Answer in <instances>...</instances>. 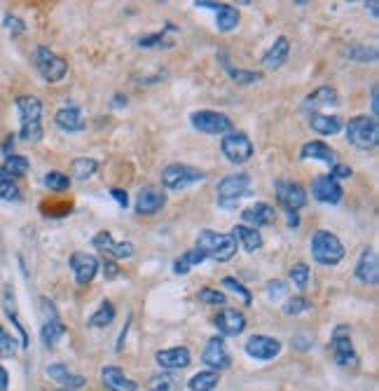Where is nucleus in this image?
Here are the masks:
<instances>
[{
	"mask_svg": "<svg viewBox=\"0 0 379 391\" xmlns=\"http://www.w3.org/2000/svg\"><path fill=\"white\" fill-rule=\"evenodd\" d=\"M17 111L22 118V129H19V138L26 143H38L43 138V104L36 97H19L17 99Z\"/></svg>",
	"mask_w": 379,
	"mask_h": 391,
	"instance_id": "f257e3e1",
	"label": "nucleus"
},
{
	"mask_svg": "<svg viewBox=\"0 0 379 391\" xmlns=\"http://www.w3.org/2000/svg\"><path fill=\"white\" fill-rule=\"evenodd\" d=\"M197 248L206 258H214L218 262H228L235 258L237 253V239L232 234L214 232V230H202L197 234Z\"/></svg>",
	"mask_w": 379,
	"mask_h": 391,
	"instance_id": "f03ea898",
	"label": "nucleus"
},
{
	"mask_svg": "<svg viewBox=\"0 0 379 391\" xmlns=\"http://www.w3.org/2000/svg\"><path fill=\"white\" fill-rule=\"evenodd\" d=\"M33 66H36V71L40 73V78L50 85L61 83V80L66 78V73H68L66 59H61L59 54H54L45 45H38L36 52H33Z\"/></svg>",
	"mask_w": 379,
	"mask_h": 391,
	"instance_id": "7ed1b4c3",
	"label": "nucleus"
},
{
	"mask_svg": "<svg viewBox=\"0 0 379 391\" xmlns=\"http://www.w3.org/2000/svg\"><path fill=\"white\" fill-rule=\"evenodd\" d=\"M311 255H314V260L318 265L332 267V265H337V262H342L344 244L337 234H332L328 230H318L314 237H311Z\"/></svg>",
	"mask_w": 379,
	"mask_h": 391,
	"instance_id": "20e7f679",
	"label": "nucleus"
},
{
	"mask_svg": "<svg viewBox=\"0 0 379 391\" xmlns=\"http://www.w3.org/2000/svg\"><path fill=\"white\" fill-rule=\"evenodd\" d=\"M347 138L349 143L358 148V150H370V148L377 145L379 141V125L375 118L368 115H358L354 120H349L347 125Z\"/></svg>",
	"mask_w": 379,
	"mask_h": 391,
	"instance_id": "39448f33",
	"label": "nucleus"
},
{
	"mask_svg": "<svg viewBox=\"0 0 379 391\" xmlns=\"http://www.w3.org/2000/svg\"><path fill=\"white\" fill-rule=\"evenodd\" d=\"M218 201L221 206H235L241 197H248L251 192V178L248 173H230L225 176L216 187Z\"/></svg>",
	"mask_w": 379,
	"mask_h": 391,
	"instance_id": "423d86ee",
	"label": "nucleus"
},
{
	"mask_svg": "<svg viewBox=\"0 0 379 391\" xmlns=\"http://www.w3.org/2000/svg\"><path fill=\"white\" fill-rule=\"evenodd\" d=\"M206 178V173L202 169H195V166L188 164H169L162 171V185L169 187V190H185V187L202 183Z\"/></svg>",
	"mask_w": 379,
	"mask_h": 391,
	"instance_id": "0eeeda50",
	"label": "nucleus"
},
{
	"mask_svg": "<svg viewBox=\"0 0 379 391\" xmlns=\"http://www.w3.org/2000/svg\"><path fill=\"white\" fill-rule=\"evenodd\" d=\"M190 122L197 131L211 134V136H218V134H230L232 131V120L223 113L216 111H197L190 115Z\"/></svg>",
	"mask_w": 379,
	"mask_h": 391,
	"instance_id": "6e6552de",
	"label": "nucleus"
},
{
	"mask_svg": "<svg viewBox=\"0 0 379 391\" xmlns=\"http://www.w3.org/2000/svg\"><path fill=\"white\" fill-rule=\"evenodd\" d=\"M221 148H223V155L232 162V164H246V162L253 157L251 138L246 136V134H241V131L225 134Z\"/></svg>",
	"mask_w": 379,
	"mask_h": 391,
	"instance_id": "1a4fd4ad",
	"label": "nucleus"
},
{
	"mask_svg": "<svg viewBox=\"0 0 379 391\" xmlns=\"http://www.w3.org/2000/svg\"><path fill=\"white\" fill-rule=\"evenodd\" d=\"M276 199L288 213H295L307 204V190L300 183H295V180L281 178L276 180Z\"/></svg>",
	"mask_w": 379,
	"mask_h": 391,
	"instance_id": "9d476101",
	"label": "nucleus"
},
{
	"mask_svg": "<svg viewBox=\"0 0 379 391\" xmlns=\"http://www.w3.org/2000/svg\"><path fill=\"white\" fill-rule=\"evenodd\" d=\"M43 328H40V340L45 347H54L59 340L66 335V326L59 319L54 305L50 300H43Z\"/></svg>",
	"mask_w": 379,
	"mask_h": 391,
	"instance_id": "9b49d317",
	"label": "nucleus"
},
{
	"mask_svg": "<svg viewBox=\"0 0 379 391\" xmlns=\"http://www.w3.org/2000/svg\"><path fill=\"white\" fill-rule=\"evenodd\" d=\"M332 356H335V363L342 368H354L358 363V356L354 352V345H351V335L347 326H337L335 333H332Z\"/></svg>",
	"mask_w": 379,
	"mask_h": 391,
	"instance_id": "f8f14e48",
	"label": "nucleus"
},
{
	"mask_svg": "<svg viewBox=\"0 0 379 391\" xmlns=\"http://www.w3.org/2000/svg\"><path fill=\"white\" fill-rule=\"evenodd\" d=\"M98 260L96 255L91 253H84V251H75L70 255V269L73 274H75V281L80 286H87L94 281V276L98 274Z\"/></svg>",
	"mask_w": 379,
	"mask_h": 391,
	"instance_id": "ddd939ff",
	"label": "nucleus"
},
{
	"mask_svg": "<svg viewBox=\"0 0 379 391\" xmlns=\"http://www.w3.org/2000/svg\"><path fill=\"white\" fill-rule=\"evenodd\" d=\"M246 354L251 356V359H258V361H269L274 359V356H278V352H281V342L269 338V335H253V338H248V342L244 345Z\"/></svg>",
	"mask_w": 379,
	"mask_h": 391,
	"instance_id": "4468645a",
	"label": "nucleus"
},
{
	"mask_svg": "<svg viewBox=\"0 0 379 391\" xmlns=\"http://www.w3.org/2000/svg\"><path fill=\"white\" fill-rule=\"evenodd\" d=\"M164 204H166V194L157 185L141 187V192L136 197V211L141 215H155L157 211H162Z\"/></svg>",
	"mask_w": 379,
	"mask_h": 391,
	"instance_id": "2eb2a0df",
	"label": "nucleus"
},
{
	"mask_svg": "<svg viewBox=\"0 0 379 391\" xmlns=\"http://www.w3.org/2000/svg\"><path fill=\"white\" fill-rule=\"evenodd\" d=\"M330 106H340V94H337L332 87H318L316 92H311L302 104V111L307 115H314V113H321L323 108Z\"/></svg>",
	"mask_w": 379,
	"mask_h": 391,
	"instance_id": "dca6fc26",
	"label": "nucleus"
},
{
	"mask_svg": "<svg viewBox=\"0 0 379 391\" xmlns=\"http://www.w3.org/2000/svg\"><path fill=\"white\" fill-rule=\"evenodd\" d=\"M94 246L98 248V251H103L105 255H112V258H117V260L131 258V255H134V251H136V246L131 244V241H122V244H117L108 230H103V232L96 234V237H94Z\"/></svg>",
	"mask_w": 379,
	"mask_h": 391,
	"instance_id": "f3484780",
	"label": "nucleus"
},
{
	"mask_svg": "<svg viewBox=\"0 0 379 391\" xmlns=\"http://www.w3.org/2000/svg\"><path fill=\"white\" fill-rule=\"evenodd\" d=\"M311 194H314L316 201H323V204H337L342 199L344 190L332 176H318L311 183Z\"/></svg>",
	"mask_w": 379,
	"mask_h": 391,
	"instance_id": "a211bd4d",
	"label": "nucleus"
},
{
	"mask_svg": "<svg viewBox=\"0 0 379 391\" xmlns=\"http://www.w3.org/2000/svg\"><path fill=\"white\" fill-rule=\"evenodd\" d=\"M202 361L206 363L209 368L214 370H223L230 366V352H228V345H225L223 338H211L209 342H206V349L202 354Z\"/></svg>",
	"mask_w": 379,
	"mask_h": 391,
	"instance_id": "6ab92c4d",
	"label": "nucleus"
},
{
	"mask_svg": "<svg viewBox=\"0 0 379 391\" xmlns=\"http://www.w3.org/2000/svg\"><path fill=\"white\" fill-rule=\"evenodd\" d=\"M356 276L358 281L368 286H377L379 281V258L375 253V248H365L361 253V258L356 262Z\"/></svg>",
	"mask_w": 379,
	"mask_h": 391,
	"instance_id": "aec40b11",
	"label": "nucleus"
},
{
	"mask_svg": "<svg viewBox=\"0 0 379 391\" xmlns=\"http://www.w3.org/2000/svg\"><path fill=\"white\" fill-rule=\"evenodd\" d=\"M216 328L225 338H237L246 328V316L241 312H237V309H223V312L216 316Z\"/></svg>",
	"mask_w": 379,
	"mask_h": 391,
	"instance_id": "412c9836",
	"label": "nucleus"
},
{
	"mask_svg": "<svg viewBox=\"0 0 379 391\" xmlns=\"http://www.w3.org/2000/svg\"><path fill=\"white\" fill-rule=\"evenodd\" d=\"M241 218H244L246 225L253 227V230H260V227H267V225H272V222L276 220V213H274V208H272L269 204L258 201V204L244 208Z\"/></svg>",
	"mask_w": 379,
	"mask_h": 391,
	"instance_id": "4be33fe9",
	"label": "nucleus"
},
{
	"mask_svg": "<svg viewBox=\"0 0 379 391\" xmlns=\"http://www.w3.org/2000/svg\"><path fill=\"white\" fill-rule=\"evenodd\" d=\"M159 368L166 370H181L190 366V352L185 347H171V349H159L155 354Z\"/></svg>",
	"mask_w": 379,
	"mask_h": 391,
	"instance_id": "5701e85b",
	"label": "nucleus"
},
{
	"mask_svg": "<svg viewBox=\"0 0 379 391\" xmlns=\"http://www.w3.org/2000/svg\"><path fill=\"white\" fill-rule=\"evenodd\" d=\"M54 122L59 129L66 134H75V131L84 129V120H82V113H80L77 106H64L54 115Z\"/></svg>",
	"mask_w": 379,
	"mask_h": 391,
	"instance_id": "b1692460",
	"label": "nucleus"
},
{
	"mask_svg": "<svg viewBox=\"0 0 379 391\" xmlns=\"http://www.w3.org/2000/svg\"><path fill=\"white\" fill-rule=\"evenodd\" d=\"M101 380L103 387L110 391H136V382L129 380L117 366H105L101 370Z\"/></svg>",
	"mask_w": 379,
	"mask_h": 391,
	"instance_id": "393cba45",
	"label": "nucleus"
},
{
	"mask_svg": "<svg viewBox=\"0 0 379 391\" xmlns=\"http://www.w3.org/2000/svg\"><path fill=\"white\" fill-rule=\"evenodd\" d=\"M300 157L302 159H318V162H323V164H330V166L337 164L335 150H332L330 145H325L323 141H309V143H304L302 150H300Z\"/></svg>",
	"mask_w": 379,
	"mask_h": 391,
	"instance_id": "a878e982",
	"label": "nucleus"
},
{
	"mask_svg": "<svg viewBox=\"0 0 379 391\" xmlns=\"http://www.w3.org/2000/svg\"><path fill=\"white\" fill-rule=\"evenodd\" d=\"M288 54H290V43H288V38H285V36H278V38L274 40V45H272L269 50H267V54L262 57V64L267 66V69L276 71V69H281V66L285 64Z\"/></svg>",
	"mask_w": 379,
	"mask_h": 391,
	"instance_id": "bb28decb",
	"label": "nucleus"
},
{
	"mask_svg": "<svg viewBox=\"0 0 379 391\" xmlns=\"http://www.w3.org/2000/svg\"><path fill=\"white\" fill-rule=\"evenodd\" d=\"M309 127L321 136H332V134L342 131V118L340 115H325V113H314L309 115Z\"/></svg>",
	"mask_w": 379,
	"mask_h": 391,
	"instance_id": "cd10ccee",
	"label": "nucleus"
},
{
	"mask_svg": "<svg viewBox=\"0 0 379 391\" xmlns=\"http://www.w3.org/2000/svg\"><path fill=\"white\" fill-rule=\"evenodd\" d=\"M47 375H50L54 382L64 384V387L68 389V391H73V389H82L84 382H87L82 375H73L70 370L64 366V363H52V366L47 368Z\"/></svg>",
	"mask_w": 379,
	"mask_h": 391,
	"instance_id": "c85d7f7f",
	"label": "nucleus"
},
{
	"mask_svg": "<svg viewBox=\"0 0 379 391\" xmlns=\"http://www.w3.org/2000/svg\"><path fill=\"white\" fill-rule=\"evenodd\" d=\"M232 237H235L237 241H241V246L248 253H255L262 248V234L258 230H253V227H248V225H237L235 230H232Z\"/></svg>",
	"mask_w": 379,
	"mask_h": 391,
	"instance_id": "c756f323",
	"label": "nucleus"
},
{
	"mask_svg": "<svg viewBox=\"0 0 379 391\" xmlns=\"http://www.w3.org/2000/svg\"><path fill=\"white\" fill-rule=\"evenodd\" d=\"M344 57L349 59V62H358V64H372L377 62V47L375 45H361V43H354V45H347L342 50Z\"/></svg>",
	"mask_w": 379,
	"mask_h": 391,
	"instance_id": "7c9ffc66",
	"label": "nucleus"
},
{
	"mask_svg": "<svg viewBox=\"0 0 379 391\" xmlns=\"http://www.w3.org/2000/svg\"><path fill=\"white\" fill-rule=\"evenodd\" d=\"M237 24H239V10L232 8V5H228V3H223L221 10H218V19H216L218 31L230 33L237 29Z\"/></svg>",
	"mask_w": 379,
	"mask_h": 391,
	"instance_id": "2f4dec72",
	"label": "nucleus"
},
{
	"mask_svg": "<svg viewBox=\"0 0 379 391\" xmlns=\"http://www.w3.org/2000/svg\"><path fill=\"white\" fill-rule=\"evenodd\" d=\"M218 382H221V377H218L216 370H204V373H197L192 377L188 387L190 391H214L218 387Z\"/></svg>",
	"mask_w": 379,
	"mask_h": 391,
	"instance_id": "473e14b6",
	"label": "nucleus"
},
{
	"mask_svg": "<svg viewBox=\"0 0 379 391\" xmlns=\"http://www.w3.org/2000/svg\"><path fill=\"white\" fill-rule=\"evenodd\" d=\"M204 260H206V255L199 251V248H190V251H185L181 258L174 262V272L176 274H188L190 267H195V265H199V262H204Z\"/></svg>",
	"mask_w": 379,
	"mask_h": 391,
	"instance_id": "72a5a7b5",
	"label": "nucleus"
},
{
	"mask_svg": "<svg viewBox=\"0 0 379 391\" xmlns=\"http://www.w3.org/2000/svg\"><path fill=\"white\" fill-rule=\"evenodd\" d=\"M112 321H115V307H112V302L103 300L101 307H98L96 312L91 314L89 326L91 328H103V326H110Z\"/></svg>",
	"mask_w": 379,
	"mask_h": 391,
	"instance_id": "f704fd0d",
	"label": "nucleus"
},
{
	"mask_svg": "<svg viewBox=\"0 0 379 391\" xmlns=\"http://www.w3.org/2000/svg\"><path fill=\"white\" fill-rule=\"evenodd\" d=\"M73 176L77 180H87L89 176H94V171L98 169V162L91 159V157H77L73 159Z\"/></svg>",
	"mask_w": 379,
	"mask_h": 391,
	"instance_id": "c9c22d12",
	"label": "nucleus"
},
{
	"mask_svg": "<svg viewBox=\"0 0 379 391\" xmlns=\"http://www.w3.org/2000/svg\"><path fill=\"white\" fill-rule=\"evenodd\" d=\"M3 169L8 171L12 178H19L29 171V159H26L24 155H8V157H5Z\"/></svg>",
	"mask_w": 379,
	"mask_h": 391,
	"instance_id": "e433bc0d",
	"label": "nucleus"
},
{
	"mask_svg": "<svg viewBox=\"0 0 379 391\" xmlns=\"http://www.w3.org/2000/svg\"><path fill=\"white\" fill-rule=\"evenodd\" d=\"M5 312H8L10 319L15 321L19 335H22V347H29V335H26L24 326H22V323H19V319H17V305H15V295H12V291L5 293Z\"/></svg>",
	"mask_w": 379,
	"mask_h": 391,
	"instance_id": "4c0bfd02",
	"label": "nucleus"
},
{
	"mask_svg": "<svg viewBox=\"0 0 379 391\" xmlns=\"http://www.w3.org/2000/svg\"><path fill=\"white\" fill-rule=\"evenodd\" d=\"M45 185L54 192H66L70 187V178L66 176L64 171H50L47 176H45Z\"/></svg>",
	"mask_w": 379,
	"mask_h": 391,
	"instance_id": "58836bf2",
	"label": "nucleus"
},
{
	"mask_svg": "<svg viewBox=\"0 0 379 391\" xmlns=\"http://www.w3.org/2000/svg\"><path fill=\"white\" fill-rule=\"evenodd\" d=\"M174 389H176V380H174V375H169V373L155 375L148 382V391H174Z\"/></svg>",
	"mask_w": 379,
	"mask_h": 391,
	"instance_id": "ea45409f",
	"label": "nucleus"
},
{
	"mask_svg": "<svg viewBox=\"0 0 379 391\" xmlns=\"http://www.w3.org/2000/svg\"><path fill=\"white\" fill-rule=\"evenodd\" d=\"M288 276H290V281L297 288H307V284H309V267L304 265V262H297V265L290 267Z\"/></svg>",
	"mask_w": 379,
	"mask_h": 391,
	"instance_id": "a19ab883",
	"label": "nucleus"
},
{
	"mask_svg": "<svg viewBox=\"0 0 379 391\" xmlns=\"http://www.w3.org/2000/svg\"><path fill=\"white\" fill-rule=\"evenodd\" d=\"M15 354H17V340L0 326V359H10Z\"/></svg>",
	"mask_w": 379,
	"mask_h": 391,
	"instance_id": "79ce46f5",
	"label": "nucleus"
},
{
	"mask_svg": "<svg viewBox=\"0 0 379 391\" xmlns=\"http://www.w3.org/2000/svg\"><path fill=\"white\" fill-rule=\"evenodd\" d=\"M309 307H311V305H309L307 298H302V295H295V298H290V300L283 305V314H285V316H297V314L307 312Z\"/></svg>",
	"mask_w": 379,
	"mask_h": 391,
	"instance_id": "37998d69",
	"label": "nucleus"
},
{
	"mask_svg": "<svg viewBox=\"0 0 379 391\" xmlns=\"http://www.w3.org/2000/svg\"><path fill=\"white\" fill-rule=\"evenodd\" d=\"M223 288H230L232 293L241 298L244 305H251V300H253V298H251V291H248V288H246L244 284H239L237 279H232V276H225V279H223Z\"/></svg>",
	"mask_w": 379,
	"mask_h": 391,
	"instance_id": "c03bdc74",
	"label": "nucleus"
},
{
	"mask_svg": "<svg viewBox=\"0 0 379 391\" xmlns=\"http://www.w3.org/2000/svg\"><path fill=\"white\" fill-rule=\"evenodd\" d=\"M225 69H228V73L232 76V80H237L239 85H251V83H255V80H260L262 76L260 73H255V71H241V69H232L230 64H225Z\"/></svg>",
	"mask_w": 379,
	"mask_h": 391,
	"instance_id": "a18cd8bd",
	"label": "nucleus"
},
{
	"mask_svg": "<svg viewBox=\"0 0 379 391\" xmlns=\"http://www.w3.org/2000/svg\"><path fill=\"white\" fill-rule=\"evenodd\" d=\"M199 302H206V305H225V293L223 291H218V288H202L199 291Z\"/></svg>",
	"mask_w": 379,
	"mask_h": 391,
	"instance_id": "49530a36",
	"label": "nucleus"
},
{
	"mask_svg": "<svg viewBox=\"0 0 379 391\" xmlns=\"http://www.w3.org/2000/svg\"><path fill=\"white\" fill-rule=\"evenodd\" d=\"M0 199H5V201L22 199V190L15 185V180H0Z\"/></svg>",
	"mask_w": 379,
	"mask_h": 391,
	"instance_id": "de8ad7c7",
	"label": "nucleus"
},
{
	"mask_svg": "<svg viewBox=\"0 0 379 391\" xmlns=\"http://www.w3.org/2000/svg\"><path fill=\"white\" fill-rule=\"evenodd\" d=\"M281 295H285V284H283V281H269V284H267V298L269 300H278V298H281Z\"/></svg>",
	"mask_w": 379,
	"mask_h": 391,
	"instance_id": "09e8293b",
	"label": "nucleus"
},
{
	"mask_svg": "<svg viewBox=\"0 0 379 391\" xmlns=\"http://www.w3.org/2000/svg\"><path fill=\"white\" fill-rule=\"evenodd\" d=\"M328 176H332L335 180H337V178H349V176H351V166H347V164H335Z\"/></svg>",
	"mask_w": 379,
	"mask_h": 391,
	"instance_id": "8fccbe9b",
	"label": "nucleus"
},
{
	"mask_svg": "<svg viewBox=\"0 0 379 391\" xmlns=\"http://www.w3.org/2000/svg\"><path fill=\"white\" fill-rule=\"evenodd\" d=\"M110 194H112V199H115L122 208L129 206V197H126V192H124V190H119V187H112Z\"/></svg>",
	"mask_w": 379,
	"mask_h": 391,
	"instance_id": "3c124183",
	"label": "nucleus"
},
{
	"mask_svg": "<svg viewBox=\"0 0 379 391\" xmlns=\"http://www.w3.org/2000/svg\"><path fill=\"white\" fill-rule=\"evenodd\" d=\"M103 272H105V276H108V279H115V276H119V269H117V265L112 260H103Z\"/></svg>",
	"mask_w": 379,
	"mask_h": 391,
	"instance_id": "603ef678",
	"label": "nucleus"
},
{
	"mask_svg": "<svg viewBox=\"0 0 379 391\" xmlns=\"http://www.w3.org/2000/svg\"><path fill=\"white\" fill-rule=\"evenodd\" d=\"M5 26H8V29H12V31H17V33H22L26 29L24 22H19L17 17H5Z\"/></svg>",
	"mask_w": 379,
	"mask_h": 391,
	"instance_id": "864d4df0",
	"label": "nucleus"
},
{
	"mask_svg": "<svg viewBox=\"0 0 379 391\" xmlns=\"http://www.w3.org/2000/svg\"><path fill=\"white\" fill-rule=\"evenodd\" d=\"M379 113V87L372 85V118H377Z\"/></svg>",
	"mask_w": 379,
	"mask_h": 391,
	"instance_id": "5fc2aeb1",
	"label": "nucleus"
},
{
	"mask_svg": "<svg viewBox=\"0 0 379 391\" xmlns=\"http://www.w3.org/2000/svg\"><path fill=\"white\" fill-rule=\"evenodd\" d=\"M8 387H10V375L8 370L0 366V391H8Z\"/></svg>",
	"mask_w": 379,
	"mask_h": 391,
	"instance_id": "6e6d98bb",
	"label": "nucleus"
},
{
	"mask_svg": "<svg viewBox=\"0 0 379 391\" xmlns=\"http://www.w3.org/2000/svg\"><path fill=\"white\" fill-rule=\"evenodd\" d=\"M197 8H206V10H221L223 3H206V0H197Z\"/></svg>",
	"mask_w": 379,
	"mask_h": 391,
	"instance_id": "4d7b16f0",
	"label": "nucleus"
},
{
	"mask_svg": "<svg viewBox=\"0 0 379 391\" xmlns=\"http://www.w3.org/2000/svg\"><path fill=\"white\" fill-rule=\"evenodd\" d=\"M368 8H370V12H372V17H377V0H372Z\"/></svg>",
	"mask_w": 379,
	"mask_h": 391,
	"instance_id": "13d9d810",
	"label": "nucleus"
},
{
	"mask_svg": "<svg viewBox=\"0 0 379 391\" xmlns=\"http://www.w3.org/2000/svg\"><path fill=\"white\" fill-rule=\"evenodd\" d=\"M288 225H297V215L295 213H288Z\"/></svg>",
	"mask_w": 379,
	"mask_h": 391,
	"instance_id": "bf43d9fd",
	"label": "nucleus"
},
{
	"mask_svg": "<svg viewBox=\"0 0 379 391\" xmlns=\"http://www.w3.org/2000/svg\"><path fill=\"white\" fill-rule=\"evenodd\" d=\"M126 106V99H122V97H115V106Z\"/></svg>",
	"mask_w": 379,
	"mask_h": 391,
	"instance_id": "052dcab7",
	"label": "nucleus"
},
{
	"mask_svg": "<svg viewBox=\"0 0 379 391\" xmlns=\"http://www.w3.org/2000/svg\"><path fill=\"white\" fill-rule=\"evenodd\" d=\"M59 391H68V389H59Z\"/></svg>",
	"mask_w": 379,
	"mask_h": 391,
	"instance_id": "680f3d73",
	"label": "nucleus"
}]
</instances>
